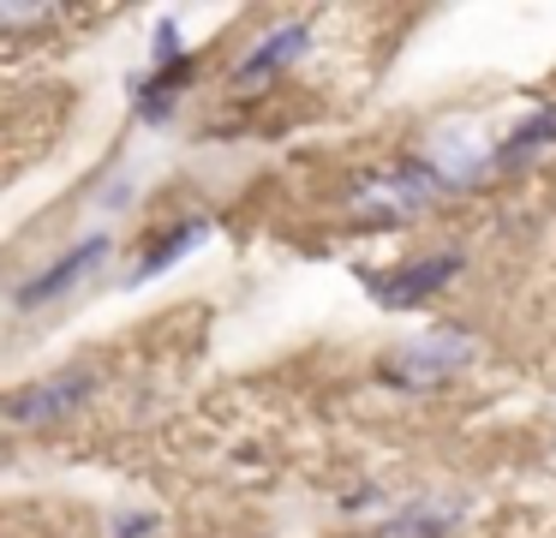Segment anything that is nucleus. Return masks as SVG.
<instances>
[{"label":"nucleus","instance_id":"nucleus-1","mask_svg":"<svg viewBox=\"0 0 556 538\" xmlns=\"http://www.w3.org/2000/svg\"><path fill=\"white\" fill-rule=\"evenodd\" d=\"M467 365H479V335L467 323H431V329L395 341L389 353H377V383L395 395H431Z\"/></svg>","mask_w":556,"mask_h":538},{"label":"nucleus","instance_id":"nucleus-2","mask_svg":"<svg viewBox=\"0 0 556 538\" xmlns=\"http://www.w3.org/2000/svg\"><path fill=\"white\" fill-rule=\"evenodd\" d=\"M448 191H460V186L443 174L437 155H401L395 167L359 179V186L348 191V203L359 215H377V222H407V215H425L431 203H443Z\"/></svg>","mask_w":556,"mask_h":538},{"label":"nucleus","instance_id":"nucleus-3","mask_svg":"<svg viewBox=\"0 0 556 538\" xmlns=\"http://www.w3.org/2000/svg\"><path fill=\"white\" fill-rule=\"evenodd\" d=\"M114 258V234H85V239H73V246L61 251V258H49L37 275H25V281H13V311L18 317H30V311H49V305H61V299H73L85 281H97L102 275V263Z\"/></svg>","mask_w":556,"mask_h":538},{"label":"nucleus","instance_id":"nucleus-4","mask_svg":"<svg viewBox=\"0 0 556 538\" xmlns=\"http://www.w3.org/2000/svg\"><path fill=\"white\" fill-rule=\"evenodd\" d=\"M460 270H467V251L437 246V251H425V258H413V263H395V270H383V275H365V293H371V305H383V311H419V305H431L448 281H460Z\"/></svg>","mask_w":556,"mask_h":538},{"label":"nucleus","instance_id":"nucleus-5","mask_svg":"<svg viewBox=\"0 0 556 538\" xmlns=\"http://www.w3.org/2000/svg\"><path fill=\"white\" fill-rule=\"evenodd\" d=\"M90 401H97V371L66 365V371H54V377H37V383L7 395V425L42 430V425H61V418L85 413Z\"/></svg>","mask_w":556,"mask_h":538},{"label":"nucleus","instance_id":"nucleus-6","mask_svg":"<svg viewBox=\"0 0 556 538\" xmlns=\"http://www.w3.org/2000/svg\"><path fill=\"white\" fill-rule=\"evenodd\" d=\"M305 54H312V18H288V24H276V30L257 36V42L233 60L228 78H233V90H240V84H269L288 66H300Z\"/></svg>","mask_w":556,"mask_h":538},{"label":"nucleus","instance_id":"nucleus-7","mask_svg":"<svg viewBox=\"0 0 556 538\" xmlns=\"http://www.w3.org/2000/svg\"><path fill=\"white\" fill-rule=\"evenodd\" d=\"M198 84V54L186 60H168V66H150L144 78H132V114L144 120V126H168L174 108H180V96Z\"/></svg>","mask_w":556,"mask_h":538},{"label":"nucleus","instance_id":"nucleus-8","mask_svg":"<svg viewBox=\"0 0 556 538\" xmlns=\"http://www.w3.org/2000/svg\"><path fill=\"white\" fill-rule=\"evenodd\" d=\"M551 150H556V102H544V108H532L520 126H508L503 138H496L491 167H496V174H520V167L544 162Z\"/></svg>","mask_w":556,"mask_h":538},{"label":"nucleus","instance_id":"nucleus-9","mask_svg":"<svg viewBox=\"0 0 556 538\" xmlns=\"http://www.w3.org/2000/svg\"><path fill=\"white\" fill-rule=\"evenodd\" d=\"M210 234H216V222H210V215H186V222L162 227V234H156V246H150V251H138V263L126 270V281H121V287H144L150 275L174 270V263H180V258H192V251L204 246Z\"/></svg>","mask_w":556,"mask_h":538},{"label":"nucleus","instance_id":"nucleus-10","mask_svg":"<svg viewBox=\"0 0 556 538\" xmlns=\"http://www.w3.org/2000/svg\"><path fill=\"white\" fill-rule=\"evenodd\" d=\"M460 514H467V497H419L389 514L377 526V538H448L460 526Z\"/></svg>","mask_w":556,"mask_h":538},{"label":"nucleus","instance_id":"nucleus-11","mask_svg":"<svg viewBox=\"0 0 556 538\" xmlns=\"http://www.w3.org/2000/svg\"><path fill=\"white\" fill-rule=\"evenodd\" d=\"M186 54H192V48L180 42V18L162 12L156 30H150V66H168V60H186Z\"/></svg>","mask_w":556,"mask_h":538},{"label":"nucleus","instance_id":"nucleus-12","mask_svg":"<svg viewBox=\"0 0 556 538\" xmlns=\"http://www.w3.org/2000/svg\"><path fill=\"white\" fill-rule=\"evenodd\" d=\"M109 533H114V538H156V533H162V514H156V509H121V514L109 521Z\"/></svg>","mask_w":556,"mask_h":538},{"label":"nucleus","instance_id":"nucleus-13","mask_svg":"<svg viewBox=\"0 0 556 538\" xmlns=\"http://www.w3.org/2000/svg\"><path fill=\"white\" fill-rule=\"evenodd\" d=\"M377 502H383V490H377V485H353L348 497H341V509L359 514V509H377Z\"/></svg>","mask_w":556,"mask_h":538}]
</instances>
